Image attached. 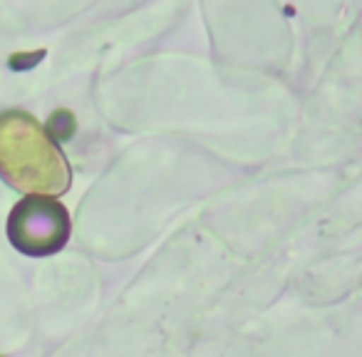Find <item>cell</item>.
Instances as JSON below:
<instances>
[{
    "mask_svg": "<svg viewBox=\"0 0 362 357\" xmlns=\"http://www.w3.org/2000/svg\"><path fill=\"white\" fill-rule=\"evenodd\" d=\"M0 357H3V355H0Z\"/></svg>",
    "mask_w": 362,
    "mask_h": 357,
    "instance_id": "obj_4",
    "label": "cell"
},
{
    "mask_svg": "<svg viewBox=\"0 0 362 357\" xmlns=\"http://www.w3.org/2000/svg\"><path fill=\"white\" fill-rule=\"evenodd\" d=\"M0 176L28 194H62L70 169L45 129L25 112L0 115Z\"/></svg>",
    "mask_w": 362,
    "mask_h": 357,
    "instance_id": "obj_1",
    "label": "cell"
},
{
    "mask_svg": "<svg viewBox=\"0 0 362 357\" xmlns=\"http://www.w3.org/2000/svg\"><path fill=\"white\" fill-rule=\"evenodd\" d=\"M70 236V213L57 199L28 194L18 201L8 218V238L21 253L45 258L57 253Z\"/></svg>",
    "mask_w": 362,
    "mask_h": 357,
    "instance_id": "obj_2",
    "label": "cell"
},
{
    "mask_svg": "<svg viewBox=\"0 0 362 357\" xmlns=\"http://www.w3.org/2000/svg\"><path fill=\"white\" fill-rule=\"evenodd\" d=\"M75 131V119H72L70 112H55V115L50 117V124H47V134H50V139H60L65 141L67 136Z\"/></svg>",
    "mask_w": 362,
    "mask_h": 357,
    "instance_id": "obj_3",
    "label": "cell"
}]
</instances>
